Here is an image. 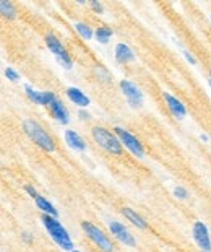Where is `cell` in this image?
I'll return each instance as SVG.
<instances>
[{"mask_svg": "<svg viewBox=\"0 0 211 252\" xmlns=\"http://www.w3.org/2000/svg\"><path fill=\"white\" fill-rule=\"evenodd\" d=\"M163 98L166 101V104H168V108L170 109V113L177 119H184L185 115H187V109H185V106L180 103L177 98H174L172 94H169L168 92H163Z\"/></svg>", "mask_w": 211, "mask_h": 252, "instance_id": "11", "label": "cell"}, {"mask_svg": "<svg viewBox=\"0 0 211 252\" xmlns=\"http://www.w3.org/2000/svg\"><path fill=\"white\" fill-rule=\"evenodd\" d=\"M5 75H7V78H8V80H12V82H18V78H20V77H18V73L15 72L13 69H10V67H8L7 70H5Z\"/></svg>", "mask_w": 211, "mask_h": 252, "instance_id": "22", "label": "cell"}, {"mask_svg": "<svg viewBox=\"0 0 211 252\" xmlns=\"http://www.w3.org/2000/svg\"><path fill=\"white\" fill-rule=\"evenodd\" d=\"M46 44H47L49 50H51L55 57H57L60 65H63L65 69H72V59H70L68 52L62 46V43H60L59 39L54 36V34H47V36H46Z\"/></svg>", "mask_w": 211, "mask_h": 252, "instance_id": "6", "label": "cell"}, {"mask_svg": "<svg viewBox=\"0 0 211 252\" xmlns=\"http://www.w3.org/2000/svg\"><path fill=\"white\" fill-rule=\"evenodd\" d=\"M67 96L68 99L72 101L73 104L80 106V108H86V106L89 104V98L84 94L80 88H75V87H70L67 90Z\"/></svg>", "mask_w": 211, "mask_h": 252, "instance_id": "12", "label": "cell"}, {"mask_svg": "<svg viewBox=\"0 0 211 252\" xmlns=\"http://www.w3.org/2000/svg\"><path fill=\"white\" fill-rule=\"evenodd\" d=\"M184 55H185V59H187V60H189V62H190V64H193V65H195V64H197V60H195V57H193V55H192V54H189V52H187V50H184Z\"/></svg>", "mask_w": 211, "mask_h": 252, "instance_id": "26", "label": "cell"}, {"mask_svg": "<svg viewBox=\"0 0 211 252\" xmlns=\"http://www.w3.org/2000/svg\"><path fill=\"white\" fill-rule=\"evenodd\" d=\"M24 92H26V96L33 101L34 104L39 106H46V99H44V93L34 92V90L29 87V85H24Z\"/></svg>", "mask_w": 211, "mask_h": 252, "instance_id": "17", "label": "cell"}, {"mask_svg": "<svg viewBox=\"0 0 211 252\" xmlns=\"http://www.w3.org/2000/svg\"><path fill=\"white\" fill-rule=\"evenodd\" d=\"M75 28H77V31L80 33V36H82V38H84V39H93L94 33H93V29L88 26V24L77 23V24H75Z\"/></svg>", "mask_w": 211, "mask_h": 252, "instance_id": "20", "label": "cell"}, {"mask_svg": "<svg viewBox=\"0 0 211 252\" xmlns=\"http://www.w3.org/2000/svg\"><path fill=\"white\" fill-rule=\"evenodd\" d=\"M115 59H117L119 62H122V64L133 62V60H135V52L127 46V44L119 43L117 46H115Z\"/></svg>", "mask_w": 211, "mask_h": 252, "instance_id": "13", "label": "cell"}, {"mask_svg": "<svg viewBox=\"0 0 211 252\" xmlns=\"http://www.w3.org/2000/svg\"><path fill=\"white\" fill-rule=\"evenodd\" d=\"M65 140H67L68 147L77 150V151H84L86 150V143L75 130H65Z\"/></svg>", "mask_w": 211, "mask_h": 252, "instance_id": "14", "label": "cell"}, {"mask_svg": "<svg viewBox=\"0 0 211 252\" xmlns=\"http://www.w3.org/2000/svg\"><path fill=\"white\" fill-rule=\"evenodd\" d=\"M200 138H202V140H207V142H208V135H207V134H202V135H200Z\"/></svg>", "mask_w": 211, "mask_h": 252, "instance_id": "29", "label": "cell"}, {"mask_svg": "<svg viewBox=\"0 0 211 252\" xmlns=\"http://www.w3.org/2000/svg\"><path fill=\"white\" fill-rule=\"evenodd\" d=\"M34 202H36L39 210H42L46 215H51V216H55V218H57V210L54 208V205L51 204V202H47V199H44L42 195H39Z\"/></svg>", "mask_w": 211, "mask_h": 252, "instance_id": "16", "label": "cell"}, {"mask_svg": "<svg viewBox=\"0 0 211 252\" xmlns=\"http://www.w3.org/2000/svg\"><path fill=\"white\" fill-rule=\"evenodd\" d=\"M174 195H175V197H177V199L185 200V199L189 197V192H187V190H185L184 187H180V185H177V187L174 189Z\"/></svg>", "mask_w": 211, "mask_h": 252, "instance_id": "21", "label": "cell"}, {"mask_svg": "<svg viewBox=\"0 0 211 252\" xmlns=\"http://www.w3.org/2000/svg\"><path fill=\"white\" fill-rule=\"evenodd\" d=\"M114 132H115V135L119 137L120 143L125 145V147H127L130 151H132V153H133L135 156H138V158H143V156H145L143 145L140 143L138 140L135 138L133 135L128 132V130H125V129H122V127H115Z\"/></svg>", "mask_w": 211, "mask_h": 252, "instance_id": "7", "label": "cell"}, {"mask_svg": "<svg viewBox=\"0 0 211 252\" xmlns=\"http://www.w3.org/2000/svg\"><path fill=\"white\" fill-rule=\"evenodd\" d=\"M23 129H24V132H26L28 137L31 138L33 142L38 145V147H41L42 150H46V151H54L55 150V143H54V140L51 138V135H49L46 130H44L41 125L36 122V120L26 119L23 122Z\"/></svg>", "mask_w": 211, "mask_h": 252, "instance_id": "2", "label": "cell"}, {"mask_svg": "<svg viewBox=\"0 0 211 252\" xmlns=\"http://www.w3.org/2000/svg\"><path fill=\"white\" fill-rule=\"evenodd\" d=\"M109 229H110V233H112L122 244L128 246V248H135V244H137V243H135L133 236L130 234V231L125 228L122 223H119V221H110Z\"/></svg>", "mask_w": 211, "mask_h": 252, "instance_id": "10", "label": "cell"}, {"mask_svg": "<svg viewBox=\"0 0 211 252\" xmlns=\"http://www.w3.org/2000/svg\"><path fill=\"white\" fill-rule=\"evenodd\" d=\"M24 190H26V192L29 194V197L34 199V200H36V199L39 197V194L36 192V189H34L33 185H26V187H24Z\"/></svg>", "mask_w": 211, "mask_h": 252, "instance_id": "23", "label": "cell"}, {"mask_svg": "<svg viewBox=\"0 0 211 252\" xmlns=\"http://www.w3.org/2000/svg\"><path fill=\"white\" fill-rule=\"evenodd\" d=\"M122 215H124L128 221H132V223H133L135 226H137V228H140V229H147V228H148V223H147V221H145L140 215L135 213V211H133L132 208H128V206H125V208H122Z\"/></svg>", "mask_w": 211, "mask_h": 252, "instance_id": "15", "label": "cell"}, {"mask_svg": "<svg viewBox=\"0 0 211 252\" xmlns=\"http://www.w3.org/2000/svg\"><path fill=\"white\" fill-rule=\"evenodd\" d=\"M42 93H44V99H46V106L49 108V111H51V114L60 124H68L70 114L67 108L62 104V101H59V98L55 96L52 92H42Z\"/></svg>", "mask_w": 211, "mask_h": 252, "instance_id": "5", "label": "cell"}, {"mask_svg": "<svg viewBox=\"0 0 211 252\" xmlns=\"http://www.w3.org/2000/svg\"><path fill=\"white\" fill-rule=\"evenodd\" d=\"M210 85H211V80H210Z\"/></svg>", "mask_w": 211, "mask_h": 252, "instance_id": "31", "label": "cell"}, {"mask_svg": "<svg viewBox=\"0 0 211 252\" xmlns=\"http://www.w3.org/2000/svg\"><path fill=\"white\" fill-rule=\"evenodd\" d=\"M193 239L200 248H202V252H210L211 251V238H210V231L207 228V225L203 221H197L193 225L192 229Z\"/></svg>", "mask_w": 211, "mask_h": 252, "instance_id": "9", "label": "cell"}, {"mask_svg": "<svg viewBox=\"0 0 211 252\" xmlns=\"http://www.w3.org/2000/svg\"><path fill=\"white\" fill-rule=\"evenodd\" d=\"M82 229L86 233L88 238L91 239L101 251H104V252H112L114 251L112 243H110L107 236H106L98 226H94L93 223H89V221H82Z\"/></svg>", "mask_w": 211, "mask_h": 252, "instance_id": "4", "label": "cell"}, {"mask_svg": "<svg viewBox=\"0 0 211 252\" xmlns=\"http://www.w3.org/2000/svg\"><path fill=\"white\" fill-rule=\"evenodd\" d=\"M72 252H82V251H77V249H73Z\"/></svg>", "mask_w": 211, "mask_h": 252, "instance_id": "30", "label": "cell"}, {"mask_svg": "<svg viewBox=\"0 0 211 252\" xmlns=\"http://www.w3.org/2000/svg\"><path fill=\"white\" fill-rule=\"evenodd\" d=\"M23 238H24V241H26V243H29V241H31V238H29V234H28V233H24V234H23Z\"/></svg>", "mask_w": 211, "mask_h": 252, "instance_id": "27", "label": "cell"}, {"mask_svg": "<svg viewBox=\"0 0 211 252\" xmlns=\"http://www.w3.org/2000/svg\"><path fill=\"white\" fill-rule=\"evenodd\" d=\"M42 225H44V228L47 229L49 236H51L55 244L60 246L63 251H70V252L73 251V243H72V239H70L68 231L63 228V225L60 223L55 216L44 215L42 216Z\"/></svg>", "mask_w": 211, "mask_h": 252, "instance_id": "1", "label": "cell"}, {"mask_svg": "<svg viewBox=\"0 0 211 252\" xmlns=\"http://www.w3.org/2000/svg\"><path fill=\"white\" fill-rule=\"evenodd\" d=\"M94 36H96V41H99L101 44H107L109 39L112 38V29L109 26H101L94 31Z\"/></svg>", "mask_w": 211, "mask_h": 252, "instance_id": "18", "label": "cell"}, {"mask_svg": "<svg viewBox=\"0 0 211 252\" xmlns=\"http://www.w3.org/2000/svg\"><path fill=\"white\" fill-rule=\"evenodd\" d=\"M89 5H91V7L96 10L98 13H103L104 12V7H103V3H99V2H96V0H91V2H89Z\"/></svg>", "mask_w": 211, "mask_h": 252, "instance_id": "24", "label": "cell"}, {"mask_svg": "<svg viewBox=\"0 0 211 252\" xmlns=\"http://www.w3.org/2000/svg\"><path fill=\"white\" fill-rule=\"evenodd\" d=\"M210 75H211V70H210Z\"/></svg>", "mask_w": 211, "mask_h": 252, "instance_id": "32", "label": "cell"}, {"mask_svg": "<svg viewBox=\"0 0 211 252\" xmlns=\"http://www.w3.org/2000/svg\"><path fill=\"white\" fill-rule=\"evenodd\" d=\"M93 138L96 140V143H99V147H103L104 150H107L114 155H122V143H120L119 137H115V135H112L104 127H94Z\"/></svg>", "mask_w": 211, "mask_h": 252, "instance_id": "3", "label": "cell"}, {"mask_svg": "<svg viewBox=\"0 0 211 252\" xmlns=\"http://www.w3.org/2000/svg\"><path fill=\"white\" fill-rule=\"evenodd\" d=\"M0 12L3 13V17H8V18L17 17V10H15L13 3L8 2V0H2V2H0Z\"/></svg>", "mask_w": 211, "mask_h": 252, "instance_id": "19", "label": "cell"}, {"mask_svg": "<svg viewBox=\"0 0 211 252\" xmlns=\"http://www.w3.org/2000/svg\"><path fill=\"white\" fill-rule=\"evenodd\" d=\"M120 90H122L124 96L127 98L128 104L132 106V108H142L143 106V93L140 92V88L137 87L135 83L128 82V80H122L120 82Z\"/></svg>", "mask_w": 211, "mask_h": 252, "instance_id": "8", "label": "cell"}, {"mask_svg": "<svg viewBox=\"0 0 211 252\" xmlns=\"http://www.w3.org/2000/svg\"><path fill=\"white\" fill-rule=\"evenodd\" d=\"M80 115H82V119H88V117H89V115H88L86 113H83V111L80 113Z\"/></svg>", "mask_w": 211, "mask_h": 252, "instance_id": "28", "label": "cell"}, {"mask_svg": "<svg viewBox=\"0 0 211 252\" xmlns=\"http://www.w3.org/2000/svg\"><path fill=\"white\" fill-rule=\"evenodd\" d=\"M96 72H98V75H99V73L103 75V77H104V82H110V75H109L107 72H106L104 69L99 67V69H96Z\"/></svg>", "mask_w": 211, "mask_h": 252, "instance_id": "25", "label": "cell"}]
</instances>
